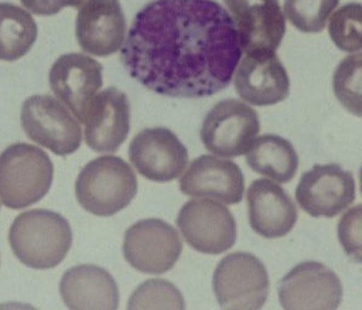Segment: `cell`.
<instances>
[{"mask_svg": "<svg viewBox=\"0 0 362 310\" xmlns=\"http://www.w3.org/2000/svg\"><path fill=\"white\" fill-rule=\"evenodd\" d=\"M241 50L230 14L214 0H153L120 50L127 73L163 96L201 98L229 86Z\"/></svg>", "mask_w": 362, "mask_h": 310, "instance_id": "obj_1", "label": "cell"}, {"mask_svg": "<svg viewBox=\"0 0 362 310\" xmlns=\"http://www.w3.org/2000/svg\"><path fill=\"white\" fill-rule=\"evenodd\" d=\"M9 243L23 265L31 269H53L70 251L73 231L58 212L30 210L15 219L10 227Z\"/></svg>", "mask_w": 362, "mask_h": 310, "instance_id": "obj_2", "label": "cell"}, {"mask_svg": "<svg viewBox=\"0 0 362 310\" xmlns=\"http://www.w3.org/2000/svg\"><path fill=\"white\" fill-rule=\"evenodd\" d=\"M54 166L40 147L18 142L0 154V199L20 210L35 205L49 192Z\"/></svg>", "mask_w": 362, "mask_h": 310, "instance_id": "obj_3", "label": "cell"}, {"mask_svg": "<svg viewBox=\"0 0 362 310\" xmlns=\"http://www.w3.org/2000/svg\"><path fill=\"white\" fill-rule=\"evenodd\" d=\"M75 193L78 204L90 214L110 217L130 205L137 193V178L120 157L102 156L82 169Z\"/></svg>", "mask_w": 362, "mask_h": 310, "instance_id": "obj_4", "label": "cell"}, {"mask_svg": "<svg viewBox=\"0 0 362 310\" xmlns=\"http://www.w3.org/2000/svg\"><path fill=\"white\" fill-rule=\"evenodd\" d=\"M213 291L224 309H261L269 293L264 265L249 253H233L218 264Z\"/></svg>", "mask_w": 362, "mask_h": 310, "instance_id": "obj_5", "label": "cell"}, {"mask_svg": "<svg viewBox=\"0 0 362 310\" xmlns=\"http://www.w3.org/2000/svg\"><path fill=\"white\" fill-rule=\"evenodd\" d=\"M21 125L32 142L54 155H71L81 147L78 120L66 105L49 95H35L23 102Z\"/></svg>", "mask_w": 362, "mask_h": 310, "instance_id": "obj_6", "label": "cell"}, {"mask_svg": "<svg viewBox=\"0 0 362 310\" xmlns=\"http://www.w3.org/2000/svg\"><path fill=\"white\" fill-rule=\"evenodd\" d=\"M261 129L257 112L238 100H224L209 110L201 128L204 147L221 157L244 155Z\"/></svg>", "mask_w": 362, "mask_h": 310, "instance_id": "obj_7", "label": "cell"}, {"mask_svg": "<svg viewBox=\"0 0 362 310\" xmlns=\"http://www.w3.org/2000/svg\"><path fill=\"white\" fill-rule=\"evenodd\" d=\"M246 54L276 53L286 35L279 0H224Z\"/></svg>", "mask_w": 362, "mask_h": 310, "instance_id": "obj_8", "label": "cell"}, {"mask_svg": "<svg viewBox=\"0 0 362 310\" xmlns=\"http://www.w3.org/2000/svg\"><path fill=\"white\" fill-rule=\"evenodd\" d=\"M122 251L134 269L160 275L177 264L182 243L177 231L162 219H141L125 233Z\"/></svg>", "mask_w": 362, "mask_h": 310, "instance_id": "obj_9", "label": "cell"}, {"mask_svg": "<svg viewBox=\"0 0 362 310\" xmlns=\"http://www.w3.org/2000/svg\"><path fill=\"white\" fill-rule=\"evenodd\" d=\"M177 224L187 244L204 254L217 256L236 242V222L226 206L211 199L187 201Z\"/></svg>", "mask_w": 362, "mask_h": 310, "instance_id": "obj_10", "label": "cell"}, {"mask_svg": "<svg viewBox=\"0 0 362 310\" xmlns=\"http://www.w3.org/2000/svg\"><path fill=\"white\" fill-rule=\"evenodd\" d=\"M286 310L337 309L343 298L339 277L326 265L305 261L284 276L278 288Z\"/></svg>", "mask_w": 362, "mask_h": 310, "instance_id": "obj_11", "label": "cell"}, {"mask_svg": "<svg viewBox=\"0 0 362 310\" xmlns=\"http://www.w3.org/2000/svg\"><path fill=\"white\" fill-rule=\"evenodd\" d=\"M300 207L313 217L332 219L353 204V174L338 164H316L303 174L296 188Z\"/></svg>", "mask_w": 362, "mask_h": 310, "instance_id": "obj_12", "label": "cell"}, {"mask_svg": "<svg viewBox=\"0 0 362 310\" xmlns=\"http://www.w3.org/2000/svg\"><path fill=\"white\" fill-rule=\"evenodd\" d=\"M129 157L141 176L158 183L179 178L189 162L184 144L165 128H148L139 132L130 144Z\"/></svg>", "mask_w": 362, "mask_h": 310, "instance_id": "obj_13", "label": "cell"}, {"mask_svg": "<svg viewBox=\"0 0 362 310\" xmlns=\"http://www.w3.org/2000/svg\"><path fill=\"white\" fill-rule=\"evenodd\" d=\"M50 90L80 123L90 101L103 86V67L82 53H68L55 60L49 71Z\"/></svg>", "mask_w": 362, "mask_h": 310, "instance_id": "obj_14", "label": "cell"}, {"mask_svg": "<svg viewBox=\"0 0 362 310\" xmlns=\"http://www.w3.org/2000/svg\"><path fill=\"white\" fill-rule=\"evenodd\" d=\"M77 10L76 38L83 52L108 57L122 50L127 20L119 0H87Z\"/></svg>", "mask_w": 362, "mask_h": 310, "instance_id": "obj_15", "label": "cell"}, {"mask_svg": "<svg viewBox=\"0 0 362 310\" xmlns=\"http://www.w3.org/2000/svg\"><path fill=\"white\" fill-rule=\"evenodd\" d=\"M85 142L95 152H115L130 132V102L117 87L90 101L85 115Z\"/></svg>", "mask_w": 362, "mask_h": 310, "instance_id": "obj_16", "label": "cell"}, {"mask_svg": "<svg viewBox=\"0 0 362 310\" xmlns=\"http://www.w3.org/2000/svg\"><path fill=\"white\" fill-rule=\"evenodd\" d=\"M234 86L243 100L257 107L276 105L290 93L289 75L276 53L246 54L236 68Z\"/></svg>", "mask_w": 362, "mask_h": 310, "instance_id": "obj_17", "label": "cell"}, {"mask_svg": "<svg viewBox=\"0 0 362 310\" xmlns=\"http://www.w3.org/2000/svg\"><path fill=\"white\" fill-rule=\"evenodd\" d=\"M179 184L185 195L211 197L229 205L239 204L244 197L245 178L240 167L216 156L196 159Z\"/></svg>", "mask_w": 362, "mask_h": 310, "instance_id": "obj_18", "label": "cell"}, {"mask_svg": "<svg viewBox=\"0 0 362 310\" xmlns=\"http://www.w3.org/2000/svg\"><path fill=\"white\" fill-rule=\"evenodd\" d=\"M251 227L261 237L286 236L298 221V210L289 194L269 179L255 180L247 192Z\"/></svg>", "mask_w": 362, "mask_h": 310, "instance_id": "obj_19", "label": "cell"}, {"mask_svg": "<svg viewBox=\"0 0 362 310\" xmlns=\"http://www.w3.org/2000/svg\"><path fill=\"white\" fill-rule=\"evenodd\" d=\"M60 294L69 309L114 310L119 306V289L113 276L95 265L68 270L60 281Z\"/></svg>", "mask_w": 362, "mask_h": 310, "instance_id": "obj_20", "label": "cell"}, {"mask_svg": "<svg viewBox=\"0 0 362 310\" xmlns=\"http://www.w3.org/2000/svg\"><path fill=\"white\" fill-rule=\"evenodd\" d=\"M246 162L256 173L286 184L299 168V157L291 142L278 135L256 137L246 152Z\"/></svg>", "mask_w": 362, "mask_h": 310, "instance_id": "obj_21", "label": "cell"}, {"mask_svg": "<svg viewBox=\"0 0 362 310\" xmlns=\"http://www.w3.org/2000/svg\"><path fill=\"white\" fill-rule=\"evenodd\" d=\"M38 36L35 18L13 3H0V60L15 62L31 50Z\"/></svg>", "mask_w": 362, "mask_h": 310, "instance_id": "obj_22", "label": "cell"}, {"mask_svg": "<svg viewBox=\"0 0 362 310\" xmlns=\"http://www.w3.org/2000/svg\"><path fill=\"white\" fill-rule=\"evenodd\" d=\"M333 91L345 110L362 118V53L340 62L333 75Z\"/></svg>", "mask_w": 362, "mask_h": 310, "instance_id": "obj_23", "label": "cell"}, {"mask_svg": "<svg viewBox=\"0 0 362 310\" xmlns=\"http://www.w3.org/2000/svg\"><path fill=\"white\" fill-rule=\"evenodd\" d=\"M339 0H286L284 13L289 23L303 33H322Z\"/></svg>", "mask_w": 362, "mask_h": 310, "instance_id": "obj_24", "label": "cell"}, {"mask_svg": "<svg viewBox=\"0 0 362 310\" xmlns=\"http://www.w3.org/2000/svg\"><path fill=\"white\" fill-rule=\"evenodd\" d=\"M328 31L335 46L343 52L362 50V4L348 3L332 15Z\"/></svg>", "mask_w": 362, "mask_h": 310, "instance_id": "obj_25", "label": "cell"}, {"mask_svg": "<svg viewBox=\"0 0 362 310\" xmlns=\"http://www.w3.org/2000/svg\"><path fill=\"white\" fill-rule=\"evenodd\" d=\"M129 309H185L180 291L165 280H148L136 288Z\"/></svg>", "mask_w": 362, "mask_h": 310, "instance_id": "obj_26", "label": "cell"}, {"mask_svg": "<svg viewBox=\"0 0 362 310\" xmlns=\"http://www.w3.org/2000/svg\"><path fill=\"white\" fill-rule=\"evenodd\" d=\"M338 238L345 254L362 264V204L351 207L339 219Z\"/></svg>", "mask_w": 362, "mask_h": 310, "instance_id": "obj_27", "label": "cell"}, {"mask_svg": "<svg viewBox=\"0 0 362 310\" xmlns=\"http://www.w3.org/2000/svg\"><path fill=\"white\" fill-rule=\"evenodd\" d=\"M21 4L32 14L52 16L69 6L70 0H20Z\"/></svg>", "mask_w": 362, "mask_h": 310, "instance_id": "obj_28", "label": "cell"}, {"mask_svg": "<svg viewBox=\"0 0 362 310\" xmlns=\"http://www.w3.org/2000/svg\"><path fill=\"white\" fill-rule=\"evenodd\" d=\"M85 1H87V0H70L69 1V6L75 8V9H80Z\"/></svg>", "mask_w": 362, "mask_h": 310, "instance_id": "obj_29", "label": "cell"}, {"mask_svg": "<svg viewBox=\"0 0 362 310\" xmlns=\"http://www.w3.org/2000/svg\"><path fill=\"white\" fill-rule=\"evenodd\" d=\"M360 189H361L362 194V168L361 171H360Z\"/></svg>", "mask_w": 362, "mask_h": 310, "instance_id": "obj_30", "label": "cell"}]
</instances>
